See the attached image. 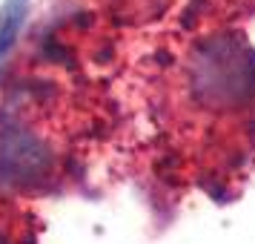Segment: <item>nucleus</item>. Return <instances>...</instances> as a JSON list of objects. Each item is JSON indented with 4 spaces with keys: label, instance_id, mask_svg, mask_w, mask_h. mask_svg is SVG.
Wrapping results in <instances>:
<instances>
[{
    "label": "nucleus",
    "instance_id": "1",
    "mask_svg": "<svg viewBox=\"0 0 255 244\" xmlns=\"http://www.w3.org/2000/svg\"><path fill=\"white\" fill-rule=\"evenodd\" d=\"M255 86L253 52L235 40H209L192 63V89L207 104L247 101Z\"/></svg>",
    "mask_w": 255,
    "mask_h": 244
},
{
    "label": "nucleus",
    "instance_id": "2",
    "mask_svg": "<svg viewBox=\"0 0 255 244\" xmlns=\"http://www.w3.org/2000/svg\"><path fill=\"white\" fill-rule=\"evenodd\" d=\"M52 158L43 141L20 124H6L0 129V184L32 187L46 178Z\"/></svg>",
    "mask_w": 255,
    "mask_h": 244
},
{
    "label": "nucleus",
    "instance_id": "3",
    "mask_svg": "<svg viewBox=\"0 0 255 244\" xmlns=\"http://www.w3.org/2000/svg\"><path fill=\"white\" fill-rule=\"evenodd\" d=\"M23 14H26V0H12L3 17H0V58H6L12 52L14 40L20 35V26H23Z\"/></svg>",
    "mask_w": 255,
    "mask_h": 244
}]
</instances>
